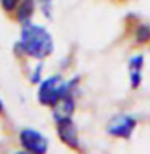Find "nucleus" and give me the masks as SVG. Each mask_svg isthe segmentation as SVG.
<instances>
[{
	"label": "nucleus",
	"mask_w": 150,
	"mask_h": 154,
	"mask_svg": "<svg viewBox=\"0 0 150 154\" xmlns=\"http://www.w3.org/2000/svg\"><path fill=\"white\" fill-rule=\"evenodd\" d=\"M77 84V79L74 80H65L61 75H50L45 80H41L37 90V100L44 106H57L65 96L73 93V88Z\"/></svg>",
	"instance_id": "2"
},
{
	"label": "nucleus",
	"mask_w": 150,
	"mask_h": 154,
	"mask_svg": "<svg viewBox=\"0 0 150 154\" xmlns=\"http://www.w3.org/2000/svg\"><path fill=\"white\" fill-rule=\"evenodd\" d=\"M41 2V10L48 19H52V11H53V0H39Z\"/></svg>",
	"instance_id": "10"
},
{
	"label": "nucleus",
	"mask_w": 150,
	"mask_h": 154,
	"mask_svg": "<svg viewBox=\"0 0 150 154\" xmlns=\"http://www.w3.org/2000/svg\"><path fill=\"white\" fill-rule=\"evenodd\" d=\"M19 143L26 151L31 152H45L48 149V140L41 132L34 128H23L19 132Z\"/></svg>",
	"instance_id": "5"
},
{
	"label": "nucleus",
	"mask_w": 150,
	"mask_h": 154,
	"mask_svg": "<svg viewBox=\"0 0 150 154\" xmlns=\"http://www.w3.org/2000/svg\"><path fill=\"white\" fill-rule=\"evenodd\" d=\"M135 125H137V122H135V119L132 117V116L119 114V116H115V117L108 122V125H106V132L115 138L128 140V138H131V135H132Z\"/></svg>",
	"instance_id": "4"
},
{
	"label": "nucleus",
	"mask_w": 150,
	"mask_h": 154,
	"mask_svg": "<svg viewBox=\"0 0 150 154\" xmlns=\"http://www.w3.org/2000/svg\"><path fill=\"white\" fill-rule=\"evenodd\" d=\"M57 122V133L60 141L68 146L70 149H79L81 148V141H79V132H77V127L74 124V120L70 117H60L55 119Z\"/></svg>",
	"instance_id": "3"
},
{
	"label": "nucleus",
	"mask_w": 150,
	"mask_h": 154,
	"mask_svg": "<svg viewBox=\"0 0 150 154\" xmlns=\"http://www.w3.org/2000/svg\"><path fill=\"white\" fill-rule=\"evenodd\" d=\"M21 0H0V7L7 14H15Z\"/></svg>",
	"instance_id": "9"
},
{
	"label": "nucleus",
	"mask_w": 150,
	"mask_h": 154,
	"mask_svg": "<svg viewBox=\"0 0 150 154\" xmlns=\"http://www.w3.org/2000/svg\"><path fill=\"white\" fill-rule=\"evenodd\" d=\"M135 40L139 43H147L150 40V26L148 24H139L135 29Z\"/></svg>",
	"instance_id": "8"
},
{
	"label": "nucleus",
	"mask_w": 150,
	"mask_h": 154,
	"mask_svg": "<svg viewBox=\"0 0 150 154\" xmlns=\"http://www.w3.org/2000/svg\"><path fill=\"white\" fill-rule=\"evenodd\" d=\"M52 34L45 27L39 24L26 23L21 26V35L16 43V48L29 58L34 60H45L53 51Z\"/></svg>",
	"instance_id": "1"
},
{
	"label": "nucleus",
	"mask_w": 150,
	"mask_h": 154,
	"mask_svg": "<svg viewBox=\"0 0 150 154\" xmlns=\"http://www.w3.org/2000/svg\"><path fill=\"white\" fill-rule=\"evenodd\" d=\"M34 7H36L34 0H21L19 5H18V8H16V11H15V14H13V18L21 24L29 23L31 21L32 13H34Z\"/></svg>",
	"instance_id": "7"
},
{
	"label": "nucleus",
	"mask_w": 150,
	"mask_h": 154,
	"mask_svg": "<svg viewBox=\"0 0 150 154\" xmlns=\"http://www.w3.org/2000/svg\"><path fill=\"white\" fill-rule=\"evenodd\" d=\"M129 80H131V87L137 88L142 82V69H144V55H134L129 60Z\"/></svg>",
	"instance_id": "6"
},
{
	"label": "nucleus",
	"mask_w": 150,
	"mask_h": 154,
	"mask_svg": "<svg viewBox=\"0 0 150 154\" xmlns=\"http://www.w3.org/2000/svg\"><path fill=\"white\" fill-rule=\"evenodd\" d=\"M3 112V103H2V100H0V114Z\"/></svg>",
	"instance_id": "11"
}]
</instances>
